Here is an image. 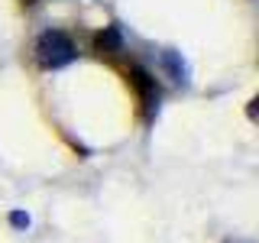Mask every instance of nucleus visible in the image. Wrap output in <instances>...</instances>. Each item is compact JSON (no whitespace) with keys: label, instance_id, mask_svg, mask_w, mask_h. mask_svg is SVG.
Returning <instances> with one entry per match:
<instances>
[{"label":"nucleus","instance_id":"nucleus-2","mask_svg":"<svg viewBox=\"0 0 259 243\" xmlns=\"http://www.w3.org/2000/svg\"><path fill=\"white\" fill-rule=\"evenodd\" d=\"M130 81H133V88L140 91L143 104H146V110L159 107V85H156V78H152L149 71L140 68V65H133V68H130Z\"/></svg>","mask_w":259,"mask_h":243},{"label":"nucleus","instance_id":"nucleus-4","mask_svg":"<svg viewBox=\"0 0 259 243\" xmlns=\"http://www.w3.org/2000/svg\"><path fill=\"white\" fill-rule=\"evenodd\" d=\"M162 65L172 71L175 81H188V68H185L182 59H178V52H172V49H168V52H162Z\"/></svg>","mask_w":259,"mask_h":243},{"label":"nucleus","instance_id":"nucleus-1","mask_svg":"<svg viewBox=\"0 0 259 243\" xmlns=\"http://www.w3.org/2000/svg\"><path fill=\"white\" fill-rule=\"evenodd\" d=\"M78 59V49L71 43L68 32L62 29H46L42 36L36 39V62L42 65V68H65V65H71Z\"/></svg>","mask_w":259,"mask_h":243},{"label":"nucleus","instance_id":"nucleus-3","mask_svg":"<svg viewBox=\"0 0 259 243\" xmlns=\"http://www.w3.org/2000/svg\"><path fill=\"white\" fill-rule=\"evenodd\" d=\"M94 46H97V52H107V55H113L120 49V32H117V26H107L104 32H97L94 36Z\"/></svg>","mask_w":259,"mask_h":243},{"label":"nucleus","instance_id":"nucleus-5","mask_svg":"<svg viewBox=\"0 0 259 243\" xmlns=\"http://www.w3.org/2000/svg\"><path fill=\"white\" fill-rule=\"evenodd\" d=\"M10 221H13V227H29V217L20 214V211H16V214H10Z\"/></svg>","mask_w":259,"mask_h":243}]
</instances>
